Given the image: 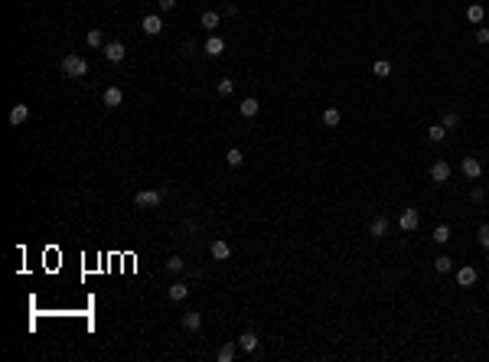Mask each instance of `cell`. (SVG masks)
Instances as JSON below:
<instances>
[{
  "instance_id": "9a60e30c",
  "label": "cell",
  "mask_w": 489,
  "mask_h": 362,
  "mask_svg": "<svg viewBox=\"0 0 489 362\" xmlns=\"http://www.w3.org/2000/svg\"><path fill=\"white\" fill-rule=\"evenodd\" d=\"M238 349H241V353H255V349H258V336H255V333H241V336H238Z\"/></svg>"
},
{
  "instance_id": "7a4b0ae2",
  "label": "cell",
  "mask_w": 489,
  "mask_h": 362,
  "mask_svg": "<svg viewBox=\"0 0 489 362\" xmlns=\"http://www.w3.org/2000/svg\"><path fill=\"white\" fill-rule=\"evenodd\" d=\"M160 203H163V189H140L134 196L137 209H160Z\"/></svg>"
},
{
  "instance_id": "d6986e66",
  "label": "cell",
  "mask_w": 489,
  "mask_h": 362,
  "mask_svg": "<svg viewBox=\"0 0 489 362\" xmlns=\"http://www.w3.org/2000/svg\"><path fill=\"white\" fill-rule=\"evenodd\" d=\"M483 16H486V10H483L480 3H470V7H466V20H470V23H483Z\"/></svg>"
},
{
  "instance_id": "4dcf8cb0",
  "label": "cell",
  "mask_w": 489,
  "mask_h": 362,
  "mask_svg": "<svg viewBox=\"0 0 489 362\" xmlns=\"http://www.w3.org/2000/svg\"><path fill=\"white\" fill-rule=\"evenodd\" d=\"M480 245L489 252V225H480Z\"/></svg>"
},
{
  "instance_id": "83f0119b",
  "label": "cell",
  "mask_w": 489,
  "mask_h": 362,
  "mask_svg": "<svg viewBox=\"0 0 489 362\" xmlns=\"http://www.w3.org/2000/svg\"><path fill=\"white\" fill-rule=\"evenodd\" d=\"M216 92L222 95V98H225V95H232L235 92V82L232 79H218V85H216Z\"/></svg>"
},
{
  "instance_id": "f1b7e54d",
  "label": "cell",
  "mask_w": 489,
  "mask_h": 362,
  "mask_svg": "<svg viewBox=\"0 0 489 362\" xmlns=\"http://www.w3.org/2000/svg\"><path fill=\"white\" fill-rule=\"evenodd\" d=\"M166 271H170V274H179V271H183V258H179V255L166 258Z\"/></svg>"
},
{
  "instance_id": "d6a6232c",
  "label": "cell",
  "mask_w": 489,
  "mask_h": 362,
  "mask_svg": "<svg viewBox=\"0 0 489 362\" xmlns=\"http://www.w3.org/2000/svg\"><path fill=\"white\" fill-rule=\"evenodd\" d=\"M476 43H483V46L489 43V26H480V30H476Z\"/></svg>"
},
{
  "instance_id": "6da1fadb",
  "label": "cell",
  "mask_w": 489,
  "mask_h": 362,
  "mask_svg": "<svg viewBox=\"0 0 489 362\" xmlns=\"http://www.w3.org/2000/svg\"><path fill=\"white\" fill-rule=\"evenodd\" d=\"M62 72L69 75V79H82V75H88V62L82 59V55L69 52V55L62 59Z\"/></svg>"
},
{
  "instance_id": "4316f807",
  "label": "cell",
  "mask_w": 489,
  "mask_h": 362,
  "mask_svg": "<svg viewBox=\"0 0 489 362\" xmlns=\"http://www.w3.org/2000/svg\"><path fill=\"white\" fill-rule=\"evenodd\" d=\"M372 72H375V75H379V79H388V75H391V62H385V59H379Z\"/></svg>"
},
{
  "instance_id": "ffe728a7",
  "label": "cell",
  "mask_w": 489,
  "mask_h": 362,
  "mask_svg": "<svg viewBox=\"0 0 489 362\" xmlns=\"http://www.w3.org/2000/svg\"><path fill=\"white\" fill-rule=\"evenodd\" d=\"M186 294H189V287H186V284H173L170 291H166V297H170L173 304H176V300H186Z\"/></svg>"
},
{
  "instance_id": "484cf974",
  "label": "cell",
  "mask_w": 489,
  "mask_h": 362,
  "mask_svg": "<svg viewBox=\"0 0 489 362\" xmlns=\"http://www.w3.org/2000/svg\"><path fill=\"white\" fill-rule=\"evenodd\" d=\"M434 242L437 245H447V242H450V228H447V225H437L434 228Z\"/></svg>"
},
{
  "instance_id": "7c38bea8",
  "label": "cell",
  "mask_w": 489,
  "mask_h": 362,
  "mask_svg": "<svg viewBox=\"0 0 489 362\" xmlns=\"http://www.w3.org/2000/svg\"><path fill=\"white\" fill-rule=\"evenodd\" d=\"M202 326V310H189L186 316H183V330H189V333H196Z\"/></svg>"
},
{
  "instance_id": "52a82bcc",
  "label": "cell",
  "mask_w": 489,
  "mask_h": 362,
  "mask_svg": "<svg viewBox=\"0 0 489 362\" xmlns=\"http://www.w3.org/2000/svg\"><path fill=\"white\" fill-rule=\"evenodd\" d=\"M124 102V92H121V88H105V95H101V104H105V108H117V104Z\"/></svg>"
},
{
  "instance_id": "5bb4252c",
  "label": "cell",
  "mask_w": 489,
  "mask_h": 362,
  "mask_svg": "<svg viewBox=\"0 0 489 362\" xmlns=\"http://www.w3.org/2000/svg\"><path fill=\"white\" fill-rule=\"evenodd\" d=\"M457 284L460 287H473L476 284V268H460L457 271Z\"/></svg>"
},
{
  "instance_id": "ac0fdd59",
  "label": "cell",
  "mask_w": 489,
  "mask_h": 362,
  "mask_svg": "<svg viewBox=\"0 0 489 362\" xmlns=\"http://www.w3.org/2000/svg\"><path fill=\"white\" fill-rule=\"evenodd\" d=\"M218 20H222V16H218L216 10H206L199 23H202V30H216V26H218Z\"/></svg>"
},
{
  "instance_id": "4fadbf2b",
  "label": "cell",
  "mask_w": 489,
  "mask_h": 362,
  "mask_svg": "<svg viewBox=\"0 0 489 362\" xmlns=\"http://www.w3.org/2000/svg\"><path fill=\"white\" fill-rule=\"evenodd\" d=\"M26 118H30V108H26V104H13V108H10V124L13 127H20Z\"/></svg>"
},
{
  "instance_id": "7402d4cb",
  "label": "cell",
  "mask_w": 489,
  "mask_h": 362,
  "mask_svg": "<svg viewBox=\"0 0 489 362\" xmlns=\"http://www.w3.org/2000/svg\"><path fill=\"white\" fill-rule=\"evenodd\" d=\"M235 353H238V346H235V343H225V346L218 349V362H232Z\"/></svg>"
},
{
  "instance_id": "e0dca14e",
  "label": "cell",
  "mask_w": 489,
  "mask_h": 362,
  "mask_svg": "<svg viewBox=\"0 0 489 362\" xmlns=\"http://www.w3.org/2000/svg\"><path fill=\"white\" fill-rule=\"evenodd\" d=\"M339 121H342L339 108H326V111H323V124H326V127H339Z\"/></svg>"
},
{
  "instance_id": "ba28073f",
  "label": "cell",
  "mask_w": 489,
  "mask_h": 362,
  "mask_svg": "<svg viewBox=\"0 0 489 362\" xmlns=\"http://www.w3.org/2000/svg\"><path fill=\"white\" fill-rule=\"evenodd\" d=\"M431 180H434V183H447V180H450V163H443V160L431 163Z\"/></svg>"
},
{
  "instance_id": "836d02e7",
  "label": "cell",
  "mask_w": 489,
  "mask_h": 362,
  "mask_svg": "<svg viewBox=\"0 0 489 362\" xmlns=\"http://www.w3.org/2000/svg\"><path fill=\"white\" fill-rule=\"evenodd\" d=\"M173 7H176V0H160V10H163V13H170Z\"/></svg>"
},
{
  "instance_id": "8992f818",
  "label": "cell",
  "mask_w": 489,
  "mask_h": 362,
  "mask_svg": "<svg viewBox=\"0 0 489 362\" xmlns=\"http://www.w3.org/2000/svg\"><path fill=\"white\" fill-rule=\"evenodd\" d=\"M369 235H372L375 242L385 238V235H388V219H385V215H375V219L369 222Z\"/></svg>"
},
{
  "instance_id": "1f68e13d",
  "label": "cell",
  "mask_w": 489,
  "mask_h": 362,
  "mask_svg": "<svg viewBox=\"0 0 489 362\" xmlns=\"http://www.w3.org/2000/svg\"><path fill=\"white\" fill-rule=\"evenodd\" d=\"M470 199H473V203H483V199H486V189H483V186H473Z\"/></svg>"
},
{
  "instance_id": "d4e9b609",
  "label": "cell",
  "mask_w": 489,
  "mask_h": 362,
  "mask_svg": "<svg viewBox=\"0 0 489 362\" xmlns=\"http://www.w3.org/2000/svg\"><path fill=\"white\" fill-rule=\"evenodd\" d=\"M225 160H228V166H241V160H245V154H241L238 147H228V154H225Z\"/></svg>"
},
{
  "instance_id": "9c48e42d",
  "label": "cell",
  "mask_w": 489,
  "mask_h": 362,
  "mask_svg": "<svg viewBox=\"0 0 489 362\" xmlns=\"http://www.w3.org/2000/svg\"><path fill=\"white\" fill-rule=\"evenodd\" d=\"M209 252H212V258H216V261H228L232 248H228V242H225V238H216V242L209 245Z\"/></svg>"
},
{
  "instance_id": "f546056e",
  "label": "cell",
  "mask_w": 489,
  "mask_h": 362,
  "mask_svg": "<svg viewBox=\"0 0 489 362\" xmlns=\"http://www.w3.org/2000/svg\"><path fill=\"white\" fill-rule=\"evenodd\" d=\"M457 124H460V114H457V111H447V114H443V127H447V131H453Z\"/></svg>"
},
{
  "instance_id": "e575fe53",
  "label": "cell",
  "mask_w": 489,
  "mask_h": 362,
  "mask_svg": "<svg viewBox=\"0 0 489 362\" xmlns=\"http://www.w3.org/2000/svg\"><path fill=\"white\" fill-rule=\"evenodd\" d=\"M486 261H489V252H486Z\"/></svg>"
},
{
  "instance_id": "277c9868",
  "label": "cell",
  "mask_w": 489,
  "mask_h": 362,
  "mask_svg": "<svg viewBox=\"0 0 489 362\" xmlns=\"http://www.w3.org/2000/svg\"><path fill=\"white\" fill-rule=\"evenodd\" d=\"M460 170H463V176H470V180H480V176H483V163L476 157H463Z\"/></svg>"
},
{
  "instance_id": "5b68a950",
  "label": "cell",
  "mask_w": 489,
  "mask_h": 362,
  "mask_svg": "<svg viewBox=\"0 0 489 362\" xmlns=\"http://www.w3.org/2000/svg\"><path fill=\"white\" fill-rule=\"evenodd\" d=\"M105 59H108V62H124V43H105Z\"/></svg>"
},
{
  "instance_id": "603a6c76",
  "label": "cell",
  "mask_w": 489,
  "mask_h": 362,
  "mask_svg": "<svg viewBox=\"0 0 489 362\" xmlns=\"http://www.w3.org/2000/svg\"><path fill=\"white\" fill-rule=\"evenodd\" d=\"M434 268H437V274H447V271H453V258H447V255H440V258L434 261Z\"/></svg>"
},
{
  "instance_id": "30bf717a",
  "label": "cell",
  "mask_w": 489,
  "mask_h": 362,
  "mask_svg": "<svg viewBox=\"0 0 489 362\" xmlns=\"http://www.w3.org/2000/svg\"><path fill=\"white\" fill-rule=\"evenodd\" d=\"M140 30L147 33V36H157V33H163V16H144V23H140Z\"/></svg>"
},
{
  "instance_id": "8fae6325",
  "label": "cell",
  "mask_w": 489,
  "mask_h": 362,
  "mask_svg": "<svg viewBox=\"0 0 489 362\" xmlns=\"http://www.w3.org/2000/svg\"><path fill=\"white\" fill-rule=\"evenodd\" d=\"M202 52L212 55V59H218V55L225 52V40H218V36H209V40H206V46H202Z\"/></svg>"
},
{
  "instance_id": "3957f363",
  "label": "cell",
  "mask_w": 489,
  "mask_h": 362,
  "mask_svg": "<svg viewBox=\"0 0 489 362\" xmlns=\"http://www.w3.org/2000/svg\"><path fill=\"white\" fill-rule=\"evenodd\" d=\"M398 225H401V232H414V228L421 225L418 209H404V212H401V219H398Z\"/></svg>"
},
{
  "instance_id": "cb8c5ba5",
  "label": "cell",
  "mask_w": 489,
  "mask_h": 362,
  "mask_svg": "<svg viewBox=\"0 0 489 362\" xmlns=\"http://www.w3.org/2000/svg\"><path fill=\"white\" fill-rule=\"evenodd\" d=\"M85 43H88V46H95V49L105 46V36H101V30H88V33H85Z\"/></svg>"
},
{
  "instance_id": "44dd1931",
  "label": "cell",
  "mask_w": 489,
  "mask_h": 362,
  "mask_svg": "<svg viewBox=\"0 0 489 362\" xmlns=\"http://www.w3.org/2000/svg\"><path fill=\"white\" fill-rule=\"evenodd\" d=\"M427 137H431L434 144H440L443 137H447V127H443V124H431V127H427Z\"/></svg>"
},
{
  "instance_id": "2e32d148",
  "label": "cell",
  "mask_w": 489,
  "mask_h": 362,
  "mask_svg": "<svg viewBox=\"0 0 489 362\" xmlns=\"http://www.w3.org/2000/svg\"><path fill=\"white\" fill-rule=\"evenodd\" d=\"M238 111H241V118H255L258 111H261V104H258L255 98H245V102L238 104Z\"/></svg>"
}]
</instances>
